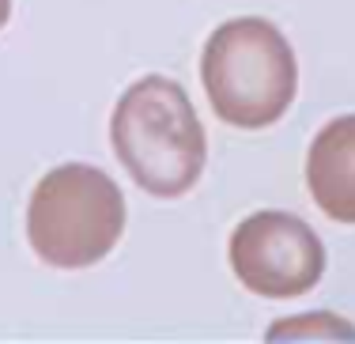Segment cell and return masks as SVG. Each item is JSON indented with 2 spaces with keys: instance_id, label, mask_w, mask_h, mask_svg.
I'll list each match as a JSON object with an SVG mask.
<instances>
[{
  "instance_id": "obj_1",
  "label": "cell",
  "mask_w": 355,
  "mask_h": 344,
  "mask_svg": "<svg viewBox=\"0 0 355 344\" xmlns=\"http://www.w3.org/2000/svg\"><path fill=\"white\" fill-rule=\"evenodd\" d=\"M110 140L132 182L166 200L197 186L208 159L205 125L189 95L166 76H144L117 98Z\"/></svg>"
},
{
  "instance_id": "obj_2",
  "label": "cell",
  "mask_w": 355,
  "mask_h": 344,
  "mask_svg": "<svg viewBox=\"0 0 355 344\" xmlns=\"http://www.w3.org/2000/svg\"><path fill=\"white\" fill-rule=\"evenodd\" d=\"M212 110L234 129H268L299 91V64L280 27L261 15L227 19L212 31L200 57Z\"/></svg>"
},
{
  "instance_id": "obj_3",
  "label": "cell",
  "mask_w": 355,
  "mask_h": 344,
  "mask_svg": "<svg viewBox=\"0 0 355 344\" xmlns=\"http://www.w3.org/2000/svg\"><path fill=\"white\" fill-rule=\"evenodd\" d=\"M125 231V197L106 171L87 163L53 166L27 205V239L53 268L103 261Z\"/></svg>"
},
{
  "instance_id": "obj_4",
  "label": "cell",
  "mask_w": 355,
  "mask_h": 344,
  "mask_svg": "<svg viewBox=\"0 0 355 344\" xmlns=\"http://www.w3.org/2000/svg\"><path fill=\"white\" fill-rule=\"evenodd\" d=\"M231 268L253 295H306L325 273V246L306 220L291 212H253L231 234Z\"/></svg>"
},
{
  "instance_id": "obj_5",
  "label": "cell",
  "mask_w": 355,
  "mask_h": 344,
  "mask_svg": "<svg viewBox=\"0 0 355 344\" xmlns=\"http://www.w3.org/2000/svg\"><path fill=\"white\" fill-rule=\"evenodd\" d=\"M306 186L329 220L355 223V114H340L314 137Z\"/></svg>"
},
{
  "instance_id": "obj_6",
  "label": "cell",
  "mask_w": 355,
  "mask_h": 344,
  "mask_svg": "<svg viewBox=\"0 0 355 344\" xmlns=\"http://www.w3.org/2000/svg\"><path fill=\"white\" fill-rule=\"evenodd\" d=\"M287 333H340V337H355V329L348 322H336V318H306V322H280L268 329V337H287Z\"/></svg>"
},
{
  "instance_id": "obj_7",
  "label": "cell",
  "mask_w": 355,
  "mask_h": 344,
  "mask_svg": "<svg viewBox=\"0 0 355 344\" xmlns=\"http://www.w3.org/2000/svg\"><path fill=\"white\" fill-rule=\"evenodd\" d=\"M8 15H12V0H0V27L8 23Z\"/></svg>"
}]
</instances>
